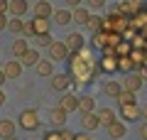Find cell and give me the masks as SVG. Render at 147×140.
Here are the masks:
<instances>
[{"mask_svg": "<svg viewBox=\"0 0 147 140\" xmlns=\"http://www.w3.org/2000/svg\"><path fill=\"white\" fill-rule=\"evenodd\" d=\"M7 81V76H5V71H3V69H0V88H3V84Z\"/></svg>", "mask_w": 147, "mask_h": 140, "instance_id": "cell-44", "label": "cell"}, {"mask_svg": "<svg viewBox=\"0 0 147 140\" xmlns=\"http://www.w3.org/2000/svg\"><path fill=\"white\" fill-rule=\"evenodd\" d=\"M39 62H42V57H39V49H34V47H30V49L20 57V64H22V67H37Z\"/></svg>", "mask_w": 147, "mask_h": 140, "instance_id": "cell-12", "label": "cell"}, {"mask_svg": "<svg viewBox=\"0 0 147 140\" xmlns=\"http://www.w3.org/2000/svg\"><path fill=\"white\" fill-rule=\"evenodd\" d=\"M22 35H25V37H34V27H32V22H25V27H22Z\"/></svg>", "mask_w": 147, "mask_h": 140, "instance_id": "cell-37", "label": "cell"}, {"mask_svg": "<svg viewBox=\"0 0 147 140\" xmlns=\"http://www.w3.org/2000/svg\"><path fill=\"white\" fill-rule=\"evenodd\" d=\"M66 74L79 86L81 84H91V79L96 74V64H93L91 52H86V47L79 49V52H69V71Z\"/></svg>", "mask_w": 147, "mask_h": 140, "instance_id": "cell-1", "label": "cell"}, {"mask_svg": "<svg viewBox=\"0 0 147 140\" xmlns=\"http://www.w3.org/2000/svg\"><path fill=\"white\" fill-rule=\"evenodd\" d=\"M37 74H39V76H49V79H52L54 76V62H52V59H42V62L37 64Z\"/></svg>", "mask_w": 147, "mask_h": 140, "instance_id": "cell-26", "label": "cell"}, {"mask_svg": "<svg viewBox=\"0 0 147 140\" xmlns=\"http://www.w3.org/2000/svg\"><path fill=\"white\" fill-rule=\"evenodd\" d=\"M103 5H105V0H88V7H93V10H98Z\"/></svg>", "mask_w": 147, "mask_h": 140, "instance_id": "cell-39", "label": "cell"}, {"mask_svg": "<svg viewBox=\"0 0 147 140\" xmlns=\"http://www.w3.org/2000/svg\"><path fill=\"white\" fill-rule=\"evenodd\" d=\"M22 27H25V20H22V17H12V20H7V30L15 32V35H22Z\"/></svg>", "mask_w": 147, "mask_h": 140, "instance_id": "cell-31", "label": "cell"}, {"mask_svg": "<svg viewBox=\"0 0 147 140\" xmlns=\"http://www.w3.org/2000/svg\"><path fill=\"white\" fill-rule=\"evenodd\" d=\"M123 91V84H118V81H105L103 84V93L105 96H110V99H118V93Z\"/></svg>", "mask_w": 147, "mask_h": 140, "instance_id": "cell-27", "label": "cell"}, {"mask_svg": "<svg viewBox=\"0 0 147 140\" xmlns=\"http://www.w3.org/2000/svg\"><path fill=\"white\" fill-rule=\"evenodd\" d=\"M105 130H108V138H113V140H120V138H125V135H127V125L123 123L120 118H118L115 123H110Z\"/></svg>", "mask_w": 147, "mask_h": 140, "instance_id": "cell-9", "label": "cell"}, {"mask_svg": "<svg viewBox=\"0 0 147 140\" xmlns=\"http://www.w3.org/2000/svg\"><path fill=\"white\" fill-rule=\"evenodd\" d=\"M71 15H74V22H76V25H86L88 17H91V12L86 10V7H74Z\"/></svg>", "mask_w": 147, "mask_h": 140, "instance_id": "cell-28", "label": "cell"}, {"mask_svg": "<svg viewBox=\"0 0 147 140\" xmlns=\"http://www.w3.org/2000/svg\"><path fill=\"white\" fill-rule=\"evenodd\" d=\"M64 3H69V7H81L84 0H64Z\"/></svg>", "mask_w": 147, "mask_h": 140, "instance_id": "cell-41", "label": "cell"}, {"mask_svg": "<svg viewBox=\"0 0 147 140\" xmlns=\"http://www.w3.org/2000/svg\"><path fill=\"white\" fill-rule=\"evenodd\" d=\"M86 27H88L91 32H100V30H103V17L91 15V17H88V22H86Z\"/></svg>", "mask_w": 147, "mask_h": 140, "instance_id": "cell-30", "label": "cell"}, {"mask_svg": "<svg viewBox=\"0 0 147 140\" xmlns=\"http://www.w3.org/2000/svg\"><path fill=\"white\" fill-rule=\"evenodd\" d=\"M32 10H34V17H44V20H49V17L54 15V7H52L49 0H37Z\"/></svg>", "mask_w": 147, "mask_h": 140, "instance_id": "cell-8", "label": "cell"}, {"mask_svg": "<svg viewBox=\"0 0 147 140\" xmlns=\"http://www.w3.org/2000/svg\"><path fill=\"white\" fill-rule=\"evenodd\" d=\"M130 52H132V44H130V42H118V47H115V54H118V57H127Z\"/></svg>", "mask_w": 147, "mask_h": 140, "instance_id": "cell-33", "label": "cell"}, {"mask_svg": "<svg viewBox=\"0 0 147 140\" xmlns=\"http://www.w3.org/2000/svg\"><path fill=\"white\" fill-rule=\"evenodd\" d=\"M3 71H5L7 79H20V74H22V64H20V59H10V62H5Z\"/></svg>", "mask_w": 147, "mask_h": 140, "instance_id": "cell-14", "label": "cell"}, {"mask_svg": "<svg viewBox=\"0 0 147 140\" xmlns=\"http://www.w3.org/2000/svg\"><path fill=\"white\" fill-rule=\"evenodd\" d=\"M76 140H91L88 133H76Z\"/></svg>", "mask_w": 147, "mask_h": 140, "instance_id": "cell-43", "label": "cell"}, {"mask_svg": "<svg viewBox=\"0 0 147 140\" xmlns=\"http://www.w3.org/2000/svg\"><path fill=\"white\" fill-rule=\"evenodd\" d=\"M96 116H98L100 125H105V128H108L110 123H115V120H118V113L113 108H98V111H96Z\"/></svg>", "mask_w": 147, "mask_h": 140, "instance_id": "cell-16", "label": "cell"}, {"mask_svg": "<svg viewBox=\"0 0 147 140\" xmlns=\"http://www.w3.org/2000/svg\"><path fill=\"white\" fill-rule=\"evenodd\" d=\"M91 44L96 47V49H100V52H103L105 47H108V32H93V42H91Z\"/></svg>", "mask_w": 147, "mask_h": 140, "instance_id": "cell-29", "label": "cell"}, {"mask_svg": "<svg viewBox=\"0 0 147 140\" xmlns=\"http://www.w3.org/2000/svg\"><path fill=\"white\" fill-rule=\"evenodd\" d=\"M7 30V15H0V32Z\"/></svg>", "mask_w": 147, "mask_h": 140, "instance_id": "cell-40", "label": "cell"}, {"mask_svg": "<svg viewBox=\"0 0 147 140\" xmlns=\"http://www.w3.org/2000/svg\"><path fill=\"white\" fill-rule=\"evenodd\" d=\"M140 67H147V52H145V59H142V64H140Z\"/></svg>", "mask_w": 147, "mask_h": 140, "instance_id": "cell-47", "label": "cell"}, {"mask_svg": "<svg viewBox=\"0 0 147 140\" xmlns=\"http://www.w3.org/2000/svg\"><path fill=\"white\" fill-rule=\"evenodd\" d=\"M17 125H20L22 130H27V133H34V130H39V125H42L39 113H37L34 108H25V111L20 113V118H17Z\"/></svg>", "mask_w": 147, "mask_h": 140, "instance_id": "cell-2", "label": "cell"}, {"mask_svg": "<svg viewBox=\"0 0 147 140\" xmlns=\"http://www.w3.org/2000/svg\"><path fill=\"white\" fill-rule=\"evenodd\" d=\"M66 118H69V113H66V111H61L59 106H57V108H52V111H49V123H52L54 128H64Z\"/></svg>", "mask_w": 147, "mask_h": 140, "instance_id": "cell-13", "label": "cell"}, {"mask_svg": "<svg viewBox=\"0 0 147 140\" xmlns=\"http://www.w3.org/2000/svg\"><path fill=\"white\" fill-rule=\"evenodd\" d=\"M98 69L105 71V74H115L118 71V54L113 52L110 47L103 49V57H100V62H98Z\"/></svg>", "mask_w": 147, "mask_h": 140, "instance_id": "cell-4", "label": "cell"}, {"mask_svg": "<svg viewBox=\"0 0 147 140\" xmlns=\"http://www.w3.org/2000/svg\"><path fill=\"white\" fill-rule=\"evenodd\" d=\"M135 67H140V64L135 62V59L127 54V57H118V71H123V74H130Z\"/></svg>", "mask_w": 147, "mask_h": 140, "instance_id": "cell-22", "label": "cell"}, {"mask_svg": "<svg viewBox=\"0 0 147 140\" xmlns=\"http://www.w3.org/2000/svg\"><path fill=\"white\" fill-rule=\"evenodd\" d=\"M42 140H61V133H59V130H47V133L42 135Z\"/></svg>", "mask_w": 147, "mask_h": 140, "instance_id": "cell-34", "label": "cell"}, {"mask_svg": "<svg viewBox=\"0 0 147 140\" xmlns=\"http://www.w3.org/2000/svg\"><path fill=\"white\" fill-rule=\"evenodd\" d=\"M52 42H54L52 35H37L34 37V49H37V47H49Z\"/></svg>", "mask_w": 147, "mask_h": 140, "instance_id": "cell-32", "label": "cell"}, {"mask_svg": "<svg viewBox=\"0 0 147 140\" xmlns=\"http://www.w3.org/2000/svg\"><path fill=\"white\" fill-rule=\"evenodd\" d=\"M5 101H7V99H5V91H3V88H0V106L5 103Z\"/></svg>", "mask_w": 147, "mask_h": 140, "instance_id": "cell-45", "label": "cell"}, {"mask_svg": "<svg viewBox=\"0 0 147 140\" xmlns=\"http://www.w3.org/2000/svg\"><path fill=\"white\" fill-rule=\"evenodd\" d=\"M123 88H125V91H132V93H137V91L142 88V79H140V74H135V71L125 74V81H123Z\"/></svg>", "mask_w": 147, "mask_h": 140, "instance_id": "cell-11", "label": "cell"}, {"mask_svg": "<svg viewBox=\"0 0 147 140\" xmlns=\"http://www.w3.org/2000/svg\"><path fill=\"white\" fill-rule=\"evenodd\" d=\"M59 133H61V140H76V133H74V130H66V128H59Z\"/></svg>", "mask_w": 147, "mask_h": 140, "instance_id": "cell-35", "label": "cell"}, {"mask_svg": "<svg viewBox=\"0 0 147 140\" xmlns=\"http://www.w3.org/2000/svg\"><path fill=\"white\" fill-rule=\"evenodd\" d=\"M79 111L81 113H96V99L93 96H81L79 99Z\"/></svg>", "mask_w": 147, "mask_h": 140, "instance_id": "cell-25", "label": "cell"}, {"mask_svg": "<svg viewBox=\"0 0 147 140\" xmlns=\"http://www.w3.org/2000/svg\"><path fill=\"white\" fill-rule=\"evenodd\" d=\"M59 108L66 111V113L79 111V96H74V93H61V99H59Z\"/></svg>", "mask_w": 147, "mask_h": 140, "instance_id": "cell-6", "label": "cell"}, {"mask_svg": "<svg viewBox=\"0 0 147 140\" xmlns=\"http://www.w3.org/2000/svg\"><path fill=\"white\" fill-rule=\"evenodd\" d=\"M137 138L147 140V120H145V123H140V128H137Z\"/></svg>", "mask_w": 147, "mask_h": 140, "instance_id": "cell-36", "label": "cell"}, {"mask_svg": "<svg viewBox=\"0 0 147 140\" xmlns=\"http://www.w3.org/2000/svg\"><path fill=\"white\" fill-rule=\"evenodd\" d=\"M98 125H100V120H98V116H96V113H81V128H84L86 133L96 130Z\"/></svg>", "mask_w": 147, "mask_h": 140, "instance_id": "cell-17", "label": "cell"}, {"mask_svg": "<svg viewBox=\"0 0 147 140\" xmlns=\"http://www.w3.org/2000/svg\"><path fill=\"white\" fill-rule=\"evenodd\" d=\"M49 84H52V88H54V91L66 93V91H69V84H71V79H69V74H54Z\"/></svg>", "mask_w": 147, "mask_h": 140, "instance_id": "cell-10", "label": "cell"}, {"mask_svg": "<svg viewBox=\"0 0 147 140\" xmlns=\"http://www.w3.org/2000/svg\"><path fill=\"white\" fill-rule=\"evenodd\" d=\"M30 10V3L27 0H10V15L12 17H22Z\"/></svg>", "mask_w": 147, "mask_h": 140, "instance_id": "cell-21", "label": "cell"}, {"mask_svg": "<svg viewBox=\"0 0 147 140\" xmlns=\"http://www.w3.org/2000/svg\"><path fill=\"white\" fill-rule=\"evenodd\" d=\"M118 106H120V108H123V106H135L137 103V93H132V91H125V88H123V91L120 93H118Z\"/></svg>", "mask_w": 147, "mask_h": 140, "instance_id": "cell-23", "label": "cell"}, {"mask_svg": "<svg viewBox=\"0 0 147 140\" xmlns=\"http://www.w3.org/2000/svg\"><path fill=\"white\" fill-rule=\"evenodd\" d=\"M52 22L64 27V25H69V22H74V15H71V10H69V7H64V10H54Z\"/></svg>", "mask_w": 147, "mask_h": 140, "instance_id": "cell-19", "label": "cell"}, {"mask_svg": "<svg viewBox=\"0 0 147 140\" xmlns=\"http://www.w3.org/2000/svg\"><path fill=\"white\" fill-rule=\"evenodd\" d=\"M142 118H145V120H147V103H145V106H142Z\"/></svg>", "mask_w": 147, "mask_h": 140, "instance_id": "cell-46", "label": "cell"}, {"mask_svg": "<svg viewBox=\"0 0 147 140\" xmlns=\"http://www.w3.org/2000/svg\"><path fill=\"white\" fill-rule=\"evenodd\" d=\"M125 3H127L130 7H135V10H140V3H142V0H125Z\"/></svg>", "mask_w": 147, "mask_h": 140, "instance_id": "cell-42", "label": "cell"}, {"mask_svg": "<svg viewBox=\"0 0 147 140\" xmlns=\"http://www.w3.org/2000/svg\"><path fill=\"white\" fill-rule=\"evenodd\" d=\"M7 140H17V138H7Z\"/></svg>", "mask_w": 147, "mask_h": 140, "instance_id": "cell-48", "label": "cell"}, {"mask_svg": "<svg viewBox=\"0 0 147 140\" xmlns=\"http://www.w3.org/2000/svg\"><path fill=\"white\" fill-rule=\"evenodd\" d=\"M49 59H52V62H64V59H69L66 42H57L54 39L52 44H49Z\"/></svg>", "mask_w": 147, "mask_h": 140, "instance_id": "cell-5", "label": "cell"}, {"mask_svg": "<svg viewBox=\"0 0 147 140\" xmlns=\"http://www.w3.org/2000/svg\"><path fill=\"white\" fill-rule=\"evenodd\" d=\"M15 128H17V123H15V120L3 118V120H0V138H3V140L15 138Z\"/></svg>", "mask_w": 147, "mask_h": 140, "instance_id": "cell-18", "label": "cell"}, {"mask_svg": "<svg viewBox=\"0 0 147 140\" xmlns=\"http://www.w3.org/2000/svg\"><path fill=\"white\" fill-rule=\"evenodd\" d=\"M140 116H142V108L137 103L135 106H123V108H120V120H123V123H125V120H137Z\"/></svg>", "mask_w": 147, "mask_h": 140, "instance_id": "cell-15", "label": "cell"}, {"mask_svg": "<svg viewBox=\"0 0 147 140\" xmlns=\"http://www.w3.org/2000/svg\"><path fill=\"white\" fill-rule=\"evenodd\" d=\"M10 12V0H0V15H7Z\"/></svg>", "mask_w": 147, "mask_h": 140, "instance_id": "cell-38", "label": "cell"}, {"mask_svg": "<svg viewBox=\"0 0 147 140\" xmlns=\"http://www.w3.org/2000/svg\"><path fill=\"white\" fill-rule=\"evenodd\" d=\"M27 49H30V42H27V39H22V37H17V39L10 44V54H12L15 59H20L22 54L27 52Z\"/></svg>", "mask_w": 147, "mask_h": 140, "instance_id": "cell-20", "label": "cell"}, {"mask_svg": "<svg viewBox=\"0 0 147 140\" xmlns=\"http://www.w3.org/2000/svg\"><path fill=\"white\" fill-rule=\"evenodd\" d=\"M32 27H34V37H37V35H49L52 22L44 20V17H34V20H32Z\"/></svg>", "mask_w": 147, "mask_h": 140, "instance_id": "cell-24", "label": "cell"}, {"mask_svg": "<svg viewBox=\"0 0 147 140\" xmlns=\"http://www.w3.org/2000/svg\"><path fill=\"white\" fill-rule=\"evenodd\" d=\"M64 42H66L69 52H79V49H84V47H86V37L81 35V32H71Z\"/></svg>", "mask_w": 147, "mask_h": 140, "instance_id": "cell-7", "label": "cell"}, {"mask_svg": "<svg viewBox=\"0 0 147 140\" xmlns=\"http://www.w3.org/2000/svg\"><path fill=\"white\" fill-rule=\"evenodd\" d=\"M125 25H130V20H127L125 15H120L118 10H113V12H110V15L103 20V32H113V35H120Z\"/></svg>", "mask_w": 147, "mask_h": 140, "instance_id": "cell-3", "label": "cell"}]
</instances>
